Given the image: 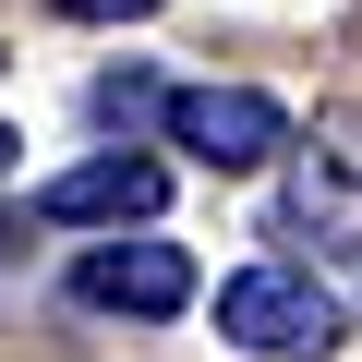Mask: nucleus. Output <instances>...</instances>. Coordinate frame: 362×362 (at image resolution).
Returning <instances> with one entry per match:
<instances>
[{"mask_svg": "<svg viewBox=\"0 0 362 362\" xmlns=\"http://www.w3.org/2000/svg\"><path fill=\"white\" fill-rule=\"evenodd\" d=\"M290 145V242L314 254H362V109H314V133H278Z\"/></svg>", "mask_w": 362, "mask_h": 362, "instance_id": "obj_1", "label": "nucleus"}, {"mask_svg": "<svg viewBox=\"0 0 362 362\" xmlns=\"http://www.w3.org/2000/svg\"><path fill=\"white\" fill-rule=\"evenodd\" d=\"M218 338L254 350V362H326L350 326H338V302H326L314 266H242V278L218 290Z\"/></svg>", "mask_w": 362, "mask_h": 362, "instance_id": "obj_2", "label": "nucleus"}, {"mask_svg": "<svg viewBox=\"0 0 362 362\" xmlns=\"http://www.w3.org/2000/svg\"><path fill=\"white\" fill-rule=\"evenodd\" d=\"M157 121H169V145L194 157V169H266L278 157V133H290V109L266 97V85H181V97H157Z\"/></svg>", "mask_w": 362, "mask_h": 362, "instance_id": "obj_3", "label": "nucleus"}, {"mask_svg": "<svg viewBox=\"0 0 362 362\" xmlns=\"http://www.w3.org/2000/svg\"><path fill=\"white\" fill-rule=\"evenodd\" d=\"M73 302H85V314H133V326H157V314L194 302V254H181V242H97V254L73 266Z\"/></svg>", "mask_w": 362, "mask_h": 362, "instance_id": "obj_4", "label": "nucleus"}, {"mask_svg": "<svg viewBox=\"0 0 362 362\" xmlns=\"http://www.w3.org/2000/svg\"><path fill=\"white\" fill-rule=\"evenodd\" d=\"M157 206H169V169L157 157H121V145L85 157V169H61L49 194H37L49 230H109V218H157Z\"/></svg>", "mask_w": 362, "mask_h": 362, "instance_id": "obj_5", "label": "nucleus"}, {"mask_svg": "<svg viewBox=\"0 0 362 362\" xmlns=\"http://www.w3.org/2000/svg\"><path fill=\"white\" fill-rule=\"evenodd\" d=\"M49 13H85V25H145V13H169V0H49Z\"/></svg>", "mask_w": 362, "mask_h": 362, "instance_id": "obj_6", "label": "nucleus"}, {"mask_svg": "<svg viewBox=\"0 0 362 362\" xmlns=\"http://www.w3.org/2000/svg\"><path fill=\"white\" fill-rule=\"evenodd\" d=\"M97 109H109V121H133V109H157V85H145V73H109V85H97Z\"/></svg>", "mask_w": 362, "mask_h": 362, "instance_id": "obj_7", "label": "nucleus"}, {"mask_svg": "<svg viewBox=\"0 0 362 362\" xmlns=\"http://www.w3.org/2000/svg\"><path fill=\"white\" fill-rule=\"evenodd\" d=\"M0 169H13V121H0Z\"/></svg>", "mask_w": 362, "mask_h": 362, "instance_id": "obj_8", "label": "nucleus"}, {"mask_svg": "<svg viewBox=\"0 0 362 362\" xmlns=\"http://www.w3.org/2000/svg\"><path fill=\"white\" fill-rule=\"evenodd\" d=\"M13 242H25V230H13V218H0V254H13Z\"/></svg>", "mask_w": 362, "mask_h": 362, "instance_id": "obj_9", "label": "nucleus"}, {"mask_svg": "<svg viewBox=\"0 0 362 362\" xmlns=\"http://www.w3.org/2000/svg\"><path fill=\"white\" fill-rule=\"evenodd\" d=\"M0 61H13V49H0Z\"/></svg>", "mask_w": 362, "mask_h": 362, "instance_id": "obj_10", "label": "nucleus"}]
</instances>
